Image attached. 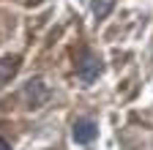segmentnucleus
I'll use <instances>...</instances> for the list:
<instances>
[{
  "instance_id": "nucleus-3",
  "label": "nucleus",
  "mask_w": 153,
  "mask_h": 150,
  "mask_svg": "<svg viewBox=\"0 0 153 150\" xmlns=\"http://www.w3.org/2000/svg\"><path fill=\"white\" fill-rule=\"evenodd\" d=\"M47 96H49V90H47V85H44L41 79L27 82V87H25V101H27L30 106H41V104L47 101Z\"/></svg>"
},
{
  "instance_id": "nucleus-6",
  "label": "nucleus",
  "mask_w": 153,
  "mask_h": 150,
  "mask_svg": "<svg viewBox=\"0 0 153 150\" xmlns=\"http://www.w3.org/2000/svg\"><path fill=\"white\" fill-rule=\"evenodd\" d=\"M0 150H11V147H8V142H6L3 137H0Z\"/></svg>"
},
{
  "instance_id": "nucleus-1",
  "label": "nucleus",
  "mask_w": 153,
  "mask_h": 150,
  "mask_svg": "<svg viewBox=\"0 0 153 150\" xmlns=\"http://www.w3.org/2000/svg\"><path fill=\"white\" fill-rule=\"evenodd\" d=\"M101 74V60L99 55H93L90 49H82L79 60H76V77H79L82 85H93Z\"/></svg>"
},
{
  "instance_id": "nucleus-4",
  "label": "nucleus",
  "mask_w": 153,
  "mask_h": 150,
  "mask_svg": "<svg viewBox=\"0 0 153 150\" xmlns=\"http://www.w3.org/2000/svg\"><path fill=\"white\" fill-rule=\"evenodd\" d=\"M16 71H19V58H16V55L3 58V60H0V85H6Z\"/></svg>"
},
{
  "instance_id": "nucleus-5",
  "label": "nucleus",
  "mask_w": 153,
  "mask_h": 150,
  "mask_svg": "<svg viewBox=\"0 0 153 150\" xmlns=\"http://www.w3.org/2000/svg\"><path fill=\"white\" fill-rule=\"evenodd\" d=\"M109 11H112V0H93V14L99 19H104Z\"/></svg>"
},
{
  "instance_id": "nucleus-2",
  "label": "nucleus",
  "mask_w": 153,
  "mask_h": 150,
  "mask_svg": "<svg viewBox=\"0 0 153 150\" xmlns=\"http://www.w3.org/2000/svg\"><path fill=\"white\" fill-rule=\"evenodd\" d=\"M96 134H99V126H96V120L90 117H79L74 120V128H71V137L76 145H90L96 139Z\"/></svg>"
}]
</instances>
